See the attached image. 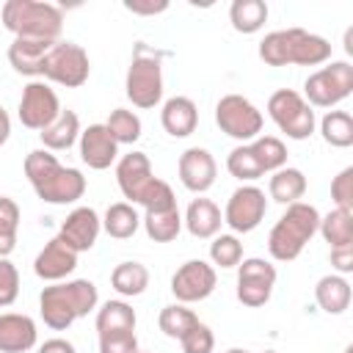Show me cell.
Instances as JSON below:
<instances>
[{
	"label": "cell",
	"instance_id": "cell-1",
	"mask_svg": "<svg viewBox=\"0 0 353 353\" xmlns=\"http://www.w3.org/2000/svg\"><path fill=\"white\" fill-rule=\"evenodd\" d=\"M25 176L36 196L47 204H74L85 193V176L80 168L61 165L47 149H33L25 157Z\"/></svg>",
	"mask_w": 353,
	"mask_h": 353
},
{
	"label": "cell",
	"instance_id": "cell-2",
	"mask_svg": "<svg viewBox=\"0 0 353 353\" xmlns=\"http://www.w3.org/2000/svg\"><path fill=\"white\" fill-rule=\"evenodd\" d=\"M97 303H99V292H97V284L88 279L55 281V284L44 287L39 295L41 320L52 331H66L74 320L94 312Z\"/></svg>",
	"mask_w": 353,
	"mask_h": 353
},
{
	"label": "cell",
	"instance_id": "cell-3",
	"mask_svg": "<svg viewBox=\"0 0 353 353\" xmlns=\"http://www.w3.org/2000/svg\"><path fill=\"white\" fill-rule=\"evenodd\" d=\"M259 58L268 66H320L331 58V44L328 39L303 28H287L273 30L259 41Z\"/></svg>",
	"mask_w": 353,
	"mask_h": 353
},
{
	"label": "cell",
	"instance_id": "cell-4",
	"mask_svg": "<svg viewBox=\"0 0 353 353\" xmlns=\"http://www.w3.org/2000/svg\"><path fill=\"white\" fill-rule=\"evenodd\" d=\"M0 17H3V28L14 33V39L58 41L63 30L61 8L44 0H6Z\"/></svg>",
	"mask_w": 353,
	"mask_h": 353
},
{
	"label": "cell",
	"instance_id": "cell-5",
	"mask_svg": "<svg viewBox=\"0 0 353 353\" xmlns=\"http://www.w3.org/2000/svg\"><path fill=\"white\" fill-rule=\"evenodd\" d=\"M320 226V212L314 204L295 201L287 204V212L276 221V226L268 234V251L276 262H292L301 256L306 243L317 234Z\"/></svg>",
	"mask_w": 353,
	"mask_h": 353
},
{
	"label": "cell",
	"instance_id": "cell-6",
	"mask_svg": "<svg viewBox=\"0 0 353 353\" xmlns=\"http://www.w3.org/2000/svg\"><path fill=\"white\" fill-rule=\"evenodd\" d=\"M124 94L135 108H154L163 99V52L138 41L124 80Z\"/></svg>",
	"mask_w": 353,
	"mask_h": 353
},
{
	"label": "cell",
	"instance_id": "cell-7",
	"mask_svg": "<svg viewBox=\"0 0 353 353\" xmlns=\"http://www.w3.org/2000/svg\"><path fill=\"white\" fill-rule=\"evenodd\" d=\"M268 116L292 141H306L314 132V124H317L312 105L298 91H292V88H279V91L270 94Z\"/></svg>",
	"mask_w": 353,
	"mask_h": 353
},
{
	"label": "cell",
	"instance_id": "cell-8",
	"mask_svg": "<svg viewBox=\"0 0 353 353\" xmlns=\"http://www.w3.org/2000/svg\"><path fill=\"white\" fill-rule=\"evenodd\" d=\"M303 99L312 108H334L353 94V66L347 61H331L312 72L303 83Z\"/></svg>",
	"mask_w": 353,
	"mask_h": 353
},
{
	"label": "cell",
	"instance_id": "cell-9",
	"mask_svg": "<svg viewBox=\"0 0 353 353\" xmlns=\"http://www.w3.org/2000/svg\"><path fill=\"white\" fill-rule=\"evenodd\" d=\"M91 74V61H88V52L74 44V41H55L50 47V52L44 55L41 61V74L44 80H52L58 85H66V88H80Z\"/></svg>",
	"mask_w": 353,
	"mask_h": 353
},
{
	"label": "cell",
	"instance_id": "cell-10",
	"mask_svg": "<svg viewBox=\"0 0 353 353\" xmlns=\"http://www.w3.org/2000/svg\"><path fill=\"white\" fill-rule=\"evenodd\" d=\"M215 124L221 127V132H226L229 138L245 143L259 138L262 132V113L256 110V105L251 99H245L243 94H226L218 99L215 105Z\"/></svg>",
	"mask_w": 353,
	"mask_h": 353
},
{
	"label": "cell",
	"instance_id": "cell-11",
	"mask_svg": "<svg viewBox=\"0 0 353 353\" xmlns=\"http://www.w3.org/2000/svg\"><path fill=\"white\" fill-rule=\"evenodd\" d=\"M276 287V268L262 256H248L237 265V301L248 309H259L270 301Z\"/></svg>",
	"mask_w": 353,
	"mask_h": 353
},
{
	"label": "cell",
	"instance_id": "cell-12",
	"mask_svg": "<svg viewBox=\"0 0 353 353\" xmlns=\"http://www.w3.org/2000/svg\"><path fill=\"white\" fill-rule=\"evenodd\" d=\"M265 212H268L265 190L256 185H240L226 201L223 223L237 234H248L265 221Z\"/></svg>",
	"mask_w": 353,
	"mask_h": 353
},
{
	"label": "cell",
	"instance_id": "cell-13",
	"mask_svg": "<svg viewBox=\"0 0 353 353\" xmlns=\"http://www.w3.org/2000/svg\"><path fill=\"white\" fill-rule=\"evenodd\" d=\"M19 121L28 130H47L58 113H61V102L58 94L44 83V80H30L22 88V99H19Z\"/></svg>",
	"mask_w": 353,
	"mask_h": 353
},
{
	"label": "cell",
	"instance_id": "cell-14",
	"mask_svg": "<svg viewBox=\"0 0 353 353\" xmlns=\"http://www.w3.org/2000/svg\"><path fill=\"white\" fill-rule=\"evenodd\" d=\"M215 284H218L215 268L204 259H188L171 276V292L179 303H199L210 298L215 292Z\"/></svg>",
	"mask_w": 353,
	"mask_h": 353
},
{
	"label": "cell",
	"instance_id": "cell-15",
	"mask_svg": "<svg viewBox=\"0 0 353 353\" xmlns=\"http://www.w3.org/2000/svg\"><path fill=\"white\" fill-rule=\"evenodd\" d=\"M179 182L190 190V193H207L212 185H215V176H218V163L215 157L201 149V146H190L179 154Z\"/></svg>",
	"mask_w": 353,
	"mask_h": 353
},
{
	"label": "cell",
	"instance_id": "cell-16",
	"mask_svg": "<svg viewBox=\"0 0 353 353\" xmlns=\"http://www.w3.org/2000/svg\"><path fill=\"white\" fill-rule=\"evenodd\" d=\"M99 232H102V221H99L97 210H91V207H74V210L63 218L58 237H61L72 251L83 254V251H91V248H94Z\"/></svg>",
	"mask_w": 353,
	"mask_h": 353
},
{
	"label": "cell",
	"instance_id": "cell-17",
	"mask_svg": "<svg viewBox=\"0 0 353 353\" xmlns=\"http://www.w3.org/2000/svg\"><path fill=\"white\" fill-rule=\"evenodd\" d=\"M77 141H80V160L94 171H105L119 160V143L113 141L105 124H88L85 130H80Z\"/></svg>",
	"mask_w": 353,
	"mask_h": 353
},
{
	"label": "cell",
	"instance_id": "cell-18",
	"mask_svg": "<svg viewBox=\"0 0 353 353\" xmlns=\"http://www.w3.org/2000/svg\"><path fill=\"white\" fill-rule=\"evenodd\" d=\"M77 268V251H72L58 234L36 254L33 259V273L44 281H61Z\"/></svg>",
	"mask_w": 353,
	"mask_h": 353
},
{
	"label": "cell",
	"instance_id": "cell-19",
	"mask_svg": "<svg viewBox=\"0 0 353 353\" xmlns=\"http://www.w3.org/2000/svg\"><path fill=\"white\" fill-rule=\"evenodd\" d=\"M154 179L152 174V163L146 157V152H130L116 163V182L124 193V199H130V204L138 201V196L143 193V188Z\"/></svg>",
	"mask_w": 353,
	"mask_h": 353
},
{
	"label": "cell",
	"instance_id": "cell-20",
	"mask_svg": "<svg viewBox=\"0 0 353 353\" xmlns=\"http://www.w3.org/2000/svg\"><path fill=\"white\" fill-rule=\"evenodd\" d=\"M39 331L33 317L19 314V312H6L0 314V353H28L36 347Z\"/></svg>",
	"mask_w": 353,
	"mask_h": 353
},
{
	"label": "cell",
	"instance_id": "cell-21",
	"mask_svg": "<svg viewBox=\"0 0 353 353\" xmlns=\"http://www.w3.org/2000/svg\"><path fill=\"white\" fill-rule=\"evenodd\" d=\"M160 124L171 138H188L196 132L199 124V108L188 97H171L163 102L160 110Z\"/></svg>",
	"mask_w": 353,
	"mask_h": 353
},
{
	"label": "cell",
	"instance_id": "cell-22",
	"mask_svg": "<svg viewBox=\"0 0 353 353\" xmlns=\"http://www.w3.org/2000/svg\"><path fill=\"white\" fill-rule=\"evenodd\" d=\"M221 223H223V215L218 204L210 199H193L182 218V226L199 240H212L221 232Z\"/></svg>",
	"mask_w": 353,
	"mask_h": 353
},
{
	"label": "cell",
	"instance_id": "cell-23",
	"mask_svg": "<svg viewBox=\"0 0 353 353\" xmlns=\"http://www.w3.org/2000/svg\"><path fill=\"white\" fill-rule=\"evenodd\" d=\"M55 41H36V39H14L8 47V63L14 66V72L28 74V77H39L41 74V61L50 52Z\"/></svg>",
	"mask_w": 353,
	"mask_h": 353
},
{
	"label": "cell",
	"instance_id": "cell-24",
	"mask_svg": "<svg viewBox=\"0 0 353 353\" xmlns=\"http://www.w3.org/2000/svg\"><path fill=\"white\" fill-rule=\"evenodd\" d=\"M350 284L339 273H328L314 284V301L325 314H342L350 306Z\"/></svg>",
	"mask_w": 353,
	"mask_h": 353
},
{
	"label": "cell",
	"instance_id": "cell-25",
	"mask_svg": "<svg viewBox=\"0 0 353 353\" xmlns=\"http://www.w3.org/2000/svg\"><path fill=\"white\" fill-rule=\"evenodd\" d=\"M39 138H41L47 152H63V149L74 146V141L80 138V119H77V113L74 110H61L58 119L47 130L39 132Z\"/></svg>",
	"mask_w": 353,
	"mask_h": 353
},
{
	"label": "cell",
	"instance_id": "cell-26",
	"mask_svg": "<svg viewBox=\"0 0 353 353\" xmlns=\"http://www.w3.org/2000/svg\"><path fill=\"white\" fill-rule=\"evenodd\" d=\"M268 193L273 201L279 204H295L303 199L306 193V176L301 168H292V165H284L279 171L270 174V182H268Z\"/></svg>",
	"mask_w": 353,
	"mask_h": 353
},
{
	"label": "cell",
	"instance_id": "cell-27",
	"mask_svg": "<svg viewBox=\"0 0 353 353\" xmlns=\"http://www.w3.org/2000/svg\"><path fill=\"white\" fill-rule=\"evenodd\" d=\"M317 232L323 234V240H325L331 248L353 245V210L334 207L328 215H320Z\"/></svg>",
	"mask_w": 353,
	"mask_h": 353
},
{
	"label": "cell",
	"instance_id": "cell-28",
	"mask_svg": "<svg viewBox=\"0 0 353 353\" xmlns=\"http://www.w3.org/2000/svg\"><path fill=\"white\" fill-rule=\"evenodd\" d=\"M229 22L243 36L256 33L268 22V3L265 0H234L229 6Z\"/></svg>",
	"mask_w": 353,
	"mask_h": 353
},
{
	"label": "cell",
	"instance_id": "cell-29",
	"mask_svg": "<svg viewBox=\"0 0 353 353\" xmlns=\"http://www.w3.org/2000/svg\"><path fill=\"white\" fill-rule=\"evenodd\" d=\"M138 226H141V215H138L135 204H130V201H116V204H110V207L105 210L102 229H105L110 237L127 240V237H132V234L138 232Z\"/></svg>",
	"mask_w": 353,
	"mask_h": 353
},
{
	"label": "cell",
	"instance_id": "cell-30",
	"mask_svg": "<svg viewBox=\"0 0 353 353\" xmlns=\"http://www.w3.org/2000/svg\"><path fill=\"white\" fill-rule=\"evenodd\" d=\"M135 331V309L127 301H105L97 309V334Z\"/></svg>",
	"mask_w": 353,
	"mask_h": 353
},
{
	"label": "cell",
	"instance_id": "cell-31",
	"mask_svg": "<svg viewBox=\"0 0 353 353\" xmlns=\"http://www.w3.org/2000/svg\"><path fill=\"white\" fill-rule=\"evenodd\" d=\"M110 284L119 295L135 298L149 287V270L141 262H119L110 273Z\"/></svg>",
	"mask_w": 353,
	"mask_h": 353
},
{
	"label": "cell",
	"instance_id": "cell-32",
	"mask_svg": "<svg viewBox=\"0 0 353 353\" xmlns=\"http://www.w3.org/2000/svg\"><path fill=\"white\" fill-rule=\"evenodd\" d=\"M320 135L334 149L353 146V116L347 110H328L320 119Z\"/></svg>",
	"mask_w": 353,
	"mask_h": 353
},
{
	"label": "cell",
	"instance_id": "cell-33",
	"mask_svg": "<svg viewBox=\"0 0 353 353\" xmlns=\"http://www.w3.org/2000/svg\"><path fill=\"white\" fill-rule=\"evenodd\" d=\"M141 223H143L149 240H154V243H171L182 232V212H179V207L163 210V212H146L141 218Z\"/></svg>",
	"mask_w": 353,
	"mask_h": 353
},
{
	"label": "cell",
	"instance_id": "cell-34",
	"mask_svg": "<svg viewBox=\"0 0 353 353\" xmlns=\"http://www.w3.org/2000/svg\"><path fill=\"white\" fill-rule=\"evenodd\" d=\"M248 146H251V152H254V157L265 174H273V171L287 165V146L276 135H259Z\"/></svg>",
	"mask_w": 353,
	"mask_h": 353
},
{
	"label": "cell",
	"instance_id": "cell-35",
	"mask_svg": "<svg viewBox=\"0 0 353 353\" xmlns=\"http://www.w3.org/2000/svg\"><path fill=\"white\" fill-rule=\"evenodd\" d=\"M196 323H199L196 312H193V309H188L185 303L163 306V312H160V317H157L160 331H163L165 336H171V339H182V336H185Z\"/></svg>",
	"mask_w": 353,
	"mask_h": 353
},
{
	"label": "cell",
	"instance_id": "cell-36",
	"mask_svg": "<svg viewBox=\"0 0 353 353\" xmlns=\"http://www.w3.org/2000/svg\"><path fill=\"white\" fill-rule=\"evenodd\" d=\"M105 127H108V132L113 135L116 143H135L141 138V119H138V113H132L127 108L110 110Z\"/></svg>",
	"mask_w": 353,
	"mask_h": 353
},
{
	"label": "cell",
	"instance_id": "cell-37",
	"mask_svg": "<svg viewBox=\"0 0 353 353\" xmlns=\"http://www.w3.org/2000/svg\"><path fill=\"white\" fill-rule=\"evenodd\" d=\"M226 171H229L234 179H240V182H254V179L265 176V171L259 168V163H256V157H254V152H251L248 143H240V146H234V149L229 152V157H226Z\"/></svg>",
	"mask_w": 353,
	"mask_h": 353
},
{
	"label": "cell",
	"instance_id": "cell-38",
	"mask_svg": "<svg viewBox=\"0 0 353 353\" xmlns=\"http://www.w3.org/2000/svg\"><path fill=\"white\" fill-rule=\"evenodd\" d=\"M19 232V204L8 196H0V256H8L17 248Z\"/></svg>",
	"mask_w": 353,
	"mask_h": 353
},
{
	"label": "cell",
	"instance_id": "cell-39",
	"mask_svg": "<svg viewBox=\"0 0 353 353\" xmlns=\"http://www.w3.org/2000/svg\"><path fill=\"white\" fill-rule=\"evenodd\" d=\"M210 259L218 268H237L243 262V243L237 234H215L210 243Z\"/></svg>",
	"mask_w": 353,
	"mask_h": 353
},
{
	"label": "cell",
	"instance_id": "cell-40",
	"mask_svg": "<svg viewBox=\"0 0 353 353\" xmlns=\"http://www.w3.org/2000/svg\"><path fill=\"white\" fill-rule=\"evenodd\" d=\"M179 345H182V353H212L215 336H212L210 325H204V323L199 320V323L179 339Z\"/></svg>",
	"mask_w": 353,
	"mask_h": 353
},
{
	"label": "cell",
	"instance_id": "cell-41",
	"mask_svg": "<svg viewBox=\"0 0 353 353\" xmlns=\"http://www.w3.org/2000/svg\"><path fill=\"white\" fill-rule=\"evenodd\" d=\"M19 295V273L8 256H0V309L11 306Z\"/></svg>",
	"mask_w": 353,
	"mask_h": 353
},
{
	"label": "cell",
	"instance_id": "cell-42",
	"mask_svg": "<svg viewBox=\"0 0 353 353\" xmlns=\"http://www.w3.org/2000/svg\"><path fill=\"white\" fill-rule=\"evenodd\" d=\"M99 353H138V336H135V331L99 334Z\"/></svg>",
	"mask_w": 353,
	"mask_h": 353
},
{
	"label": "cell",
	"instance_id": "cell-43",
	"mask_svg": "<svg viewBox=\"0 0 353 353\" xmlns=\"http://www.w3.org/2000/svg\"><path fill=\"white\" fill-rule=\"evenodd\" d=\"M331 199L336 207L353 210V168H342L331 182Z\"/></svg>",
	"mask_w": 353,
	"mask_h": 353
},
{
	"label": "cell",
	"instance_id": "cell-44",
	"mask_svg": "<svg viewBox=\"0 0 353 353\" xmlns=\"http://www.w3.org/2000/svg\"><path fill=\"white\" fill-rule=\"evenodd\" d=\"M331 268L345 276L353 270V245H342V248H331Z\"/></svg>",
	"mask_w": 353,
	"mask_h": 353
},
{
	"label": "cell",
	"instance_id": "cell-45",
	"mask_svg": "<svg viewBox=\"0 0 353 353\" xmlns=\"http://www.w3.org/2000/svg\"><path fill=\"white\" fill-rule=\"evenodd\" d=\"M124 8H127V11H132V14L154 17V14H163V11L168 8V3H165V0H160V3H138V0H127V3H124Z\"/></svg>",
	"mask_w": 353,
	"mask_h": 353
},
{
	"label": "cell",
	"instance_id": "cell-46",
	"mask_svg": "<svg viewBox=\"0 0 353 353\" xmlns=\"http://www.w3.org/2000/svg\"><path fill=\"white\" fill-rule=\"evenodd\" d=\"M39 353H77V350H74V345H72L69 339L52 336V339H47V342L39 347Z\"/></svg>",
	"mask_w": 353,
	"mask_h": 353
},
{
	"label": "cell",
	"instance_id": "cell-47",
	"mask_svg": "<svg viewBox=\"0 0 353 353\" xmlns=\"http://www.w3.org/2000/svg\"><path fill=\"white\" fill-rule=\"evenodd\" d=\"M8 138H11V116H8V110L0 105V146H6Z\"/></svg>",
	"mask_w": 353,
	"mask_h": 353
},
{
	"label": "cell",
	"instance_id": "cell-48",
	"mask_svg": "<svg viewBox=\"0 0 353 353\" xmlns=\"http://www.w3.org/2000/svg\"><path fill=\"white\" fill-rule=\"evenodd\" d=\"M345 52H347V55H353V30H347V33H345Z\"/></svg>",
	"mask_w": 353,
	"mask_h": 353
},
{
	"label": "cell",
	"instance_id": "cell-49",
	"mask_svg": "<svg viewBox=\"0 0 353 353\" xmlns=\"http://www.w3.org/2000/svg\"><path fill=\"white\" fill-rule=\"evenodd\" d=\"M226 353H248V350H243V347H229Z\"/></svg>",
	"mask_w": 353,
	"mask_h": 353
},
{
	"label": "cell",
	"instance_id": "cell-50",
	"mask_svg": "<svg viewBox=\"0 0 353 353\" xmlns=\"http://www.w3.org/2000/svg\"><path fill=\"white\" fill-rule=\"evenodd\" d=\"M262 353H279V350H262Z\"/></svg>",
	"mask_w": 353,
	"mask_h": 353
},
{
	"label": "cell",
	"instance_id": "cell-51",
	"mask_svg": "<svg viewBox=\"0 0 353 353\" xmlns=\"http://www.w3.org/2000/svg\"><path fill=\"white\" fill-rule=\"evenodd\" d=\"M138 353H146V350H138Z\"/></svg>",
	"mask_w": 353,
	"mask_h": 353
}]
</instances>
